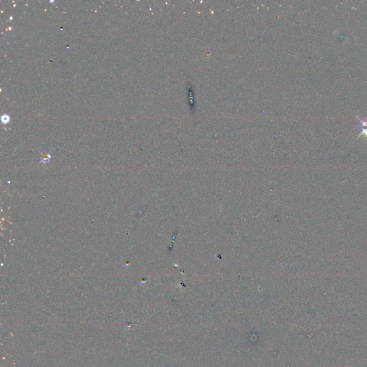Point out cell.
Masks as SVG:
<instances>
[{
	"label": "cell",
	"mask_w": 367,
	"mask_h": 367,
	"mask_svg": "<svg viewBox=\"0 0 367 367\" xmlns=\"http://www.w3.org/2000/svg\"><path fill=\"white\" fill-rule=\"evenodd\" d=\"M360 134L358 136V138L360 137L361 136H364L367 140V120L366 121L360 120Z\"/></svg>",
	"instance_id": "obj_1"
},
{
	"label": "cell",
	"mask_w": 367,
	"mask_h": 367,
	"mask_svg": "<svg viewBox=\"0 0 367 367\" xmlns=\"http://www.w3.org/2000/svg\"><path fill=\"white\" fill-rule=\"evenodd\" d=\"M1 121H2V123H7L10 121V116L7 115V114L3 115L2 117H1Z\"/></svg>",
	"instance_id": "obj_3"
},
{
	"label": "cell",
	"mask_w": 367,
	"mask_h": 367,
	"mask_svg": "<svg viewBox=\"0 0 367 367\" xmlns=\"http://www.w3.org/2000/svg\"><path fill=\"white\" fill-rule=\"evenodd\" d=\"M50 158H51V156H50V154L48 151L41 152L39 155V160L40 162H48V161H50Z\"/></svg>",
	"instance_id": "obj_2"
}]
</instances>
